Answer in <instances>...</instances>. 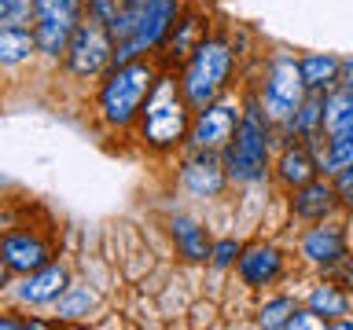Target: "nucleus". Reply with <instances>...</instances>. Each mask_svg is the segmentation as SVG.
<instances>
[{
    "instance_id": "obj_14",
    "label": "nucleus",
    "mask_w": 353,
    "mask_h": 330,
    "mask_svg": "<svg viewBox=\"0 0 353 330\" xmlns=\"http://www.w3.org/2000/svg\"><path fill=\"white\" fill-rule=\"evenodd\" d=\"M181 180L192 187L195 195H217L221 187H225V173H221V165L210 158V154H203V158H192L184 165V173H181Z\"/></svg>"
},
{
    "instance_id": "obj_30",
    "label": "nucleus",
    "mask_w": 353,
    "mask_h": 330,
    "mask_svg": "<svg viewBox=\"0 0 353 330\" xmlns=\"http://www.w3.org/2000/svg\"><path fill=\"white\" fill-rule=\"evenodd\" d=\"M192 37H195V19H188L184 22V30H181V37H176V48H188V44H192Z\"/></svg>"
},
{
    "instance_id": "obj_13",
    "label": "nucleus",
    "mask_w": 353,
    "mask_h": 330,
    "mask_svg": "<svg viewBox=\"0 0 353 330\" xmlns=\"http://www.w3.org/2000/svg\"><path fill=\"white\" fill-rule=\"evenodd\" d=\"M331 209H335V191H331L327 184L309 180L305 187H298V195H294V217H302V220H324Z\"/></svg>"
},
{
    "instance_id": "obj_25",
    "label": "nucleus",
    "mask_w": 353,
    "mask_h": 330,
    "mask_svg": "<svg viewBox=\"0 0 353 330\" xmlns=\"http://www.w3.org/2000/svg\"><path fill=\"white\" fill-rule=\"evenodd\" d=\"M294 312H298V308H294L291 297H276V301H269V305L261 308V319H258V323H261V327H287Z\"/></svg>"
},
{
    "instance_id": "obj_26",
    "label": "nucleus",
    "mask_w": 353,
    "mask_h": 330,
    "mask_svg": "<svg viewBox=\"0 0 353 330\" xmlns=\"http://www.w3.org/2000/svg\"><path fill=\"white\" fill-rule=\"evenodd\" d=\"M316 118H324V107H320V99H309L305 107H298V114H294L298 132H309V129L316 125Z\"/></svg>"
},
{
    "instance_id": "obj_7",
    "label": "nucleus",
    "mask_w": 353,
    "mask_h": 330,
    "mask_svg": "<svg viewBox=\"0 0 353 330\" xmlns=\"http://www.w3.org/2000/svg\"><path fill=\"white\" fill-rule=\"evenodd\" d=\"M173 19H176V0H143L140 15H137V30H132V37L125 44H118L114 59L129 63V59H137V55H143L148 48H154V44L165 37V30L173 26Z\"/></svg>"
},
{
    "instance_id": "obj_29",
    "label": "nucleus",
    "mask_w": 353,
    "mask_h": 330,
    "mask_svg": "<svg viewBox=\"0 0 353 330\" xmlns=\"http://www.w3.org/2000/svg\"><path fill=\"white\" fill-rule=\"evenodd\" d=\"M335 191L346 198V202L353 206V165H346V169H339V187Z\"/></svg>"
},
{
    "instance_id": "obj_31",
    "label": "nucleus",
    "mask_w": 353,
    "mask_h": 330,
    "mask_svg": "<svg viewBox=\"0 0 353 330\" xmlns=\"http://www.w3.org/2000/svg\"><path fill=\"white\" fill-rule=\"evenodd\" d=\"M4 279H8V261H4V253H0V286H4Z\"/></svg>"
},
{
    "instance_id": "obj_27",
    "label": "nucleus",
    "mask_w": 353,
    "mask_h": 330,
    "mask_svg": "<svg viewBox=\"0 0 353 330\" xmlns=\"http://www.w3.org/2000/svg\"><path fill=\"white\" fill-rule=\"evenodd\" d=\"M236 257H239V246H236L232 239L217 242V246L210 250V261H214V268H228V264H236Z\"/></svg>"
},
{
    "instance_id": "obj_17",
    "label": "nucleus",
    "mask_w": 353,
    "mask_h": 330,
    "mask_svg": "<svg viewBox=\"0 0 353 330\" xmlns=\"http://www.w3.org/2000/svg\"><path fill=\"white\" fill-rule=\"evenodd\" d=\"M37 48L30 30L22 26H0V63L4 66H19L30 59V52Z\"/></svg>"
},
{
    "instance_id": "obj_23",
    "label": "nucleus",
    "mask_w": 353,
    "mask_h": 330,
    "mask_svg": "<svg viewBox=\"0 0 353 330\" xmlns=\"http://www.w3.org/2000/svg\"><path fill=\"white\" fill-rule=\"evenodd\" d=\"M353 165V129L331 132V151H327V169H346Z\"/></svg>"
},
{
    "instance_id": "obj_3",
    "label": "nucleus",
    "mask_w": 353,
    "mask_h": 330,
    "mask_svg": "<svg viewBox=\"0 0 353 330\" xmlns=\"http://www.w3.org/2000/svg\"><path fill=\"white\" fill-rule=\"evenodd\" d=\"M81 0H33V41L44 55H59L70 48L77 30Z\"/></svg>"
},
{
    "instance_id": "obj_12",
    "label": "nucleus",
    "mask_w": 353,
    "mask_h": 330,
    "mask_svg": "<svg viewBox=\"0 0 353 330\" xmlns=\"http://www.w3.org/2000/svg\"><path fill=\"white\" fill-rule=\"evenodd\" d=\"M342 228L339 224H324V228H313L309 235L302 239V253L309 261H316V264H331V261H339L342 257Z\"/></svg>"
},
{
    "instance_id": "obj_22",
    "label": "nucleus",
    "mask_w": 353,
    "mask_h": 330,
    "mask_svg": "<svg viewBox=\"0 0 353 330\" xmlns=\"http://www.w3.org/2000/svg\"><path fill=\"white\" fill-rule=\"evenodd\" d=\"M324 125H327V132L353 129V92L335 96V99H331V103L324 107Z\"/></svg>"
},
{
    "instance_id": "obj_28",
    "label": "nucleus",
    "mask_w": 353,
    "mask_h": 330,
    "mask_svg": "<svg viewBox=\"0 0 353 330\" xmlns=\"http://www.w3.org/2000/svg\"><path fill=\"white\" fill-rule=\"evenodd\" d=\"M121 4H125V0H92V15H99L110 26V22L118 19V11H121Z\"/></svg>"
},
{
    "instance_id": "obj_8",
    "label": "nucleus",
    "mask_w": 353,
    "mask_h": 330,
    "mask_svg": "<svg viewBox=\"0 0 353 330\" xmlns=\"http://www.w3.org/2000/svg\"><path fill=\"white\" fill-rule=\"evenodd\" d=\"M302 70H298L294 59L287 55H276L269 63V81H265V107H269L272 118H294L298 107H302Z\"/></svg>"
},
{
    "instance_id": "obj_16",
    "label": "nucleus",
    "mask_w": 353,
    "mask_h": 330,
    "mask_svg": "<svg viewBox=\"0 0 353 330\" xmlns=\"http://www.w3.org/2000/svg\"><path fill=\"white\" fill-rule=\"evenodd\" d=\"M173 242H176V250H181V257L184 261H206L210 257V239H206V231L195 224V220H188V217H176L173 220Z\"/></svg>"
},
{
    "instance_id": "obj_20",
    "label": "nucleus",
    "mask_w": 353,
    "mask_h": 330,
    "mask_svg": "<svg viewBox=\"0 0 353 330\" xmlns=\"http://www.w3.org/2000/svg\"><path fill=\"white\" fill-rule=\"evenodd\" d=\"M92 305H96V294L88 286H66L59 294V319H81L92 312Z\"/></svg>"
},
{
    "instance_id": "obj_11",
    "label": "nucleus",
    "mask_w": 353,
    "mask_h": 330,
    "mask_svg": "<svg viewBox=\"0 0 353 330\" xmlns=\"http://www.w3.org/2000/svg\"><path fill=\"white\" fill-rule=\"evenodd\" d=\"M276 272H280V250H272V246H254L239 257V275L247 286L272 283Z\"/></svg>"
},
{
    "instance_id": "obj_15",
    "label": "nucleus",
    "mask_w": 353,
    "mask_h": 330,
    "mask_svg": "<svg viewBox=\"0 0 353 330\" xmlns=\"http://www.w3.org/2000/svg\"><path fill=\"white\" fill-rule=\"evenodd\" d=\"M66 290V268L63 264H44V268L33 275V279L22 286V301H52V297H59Z\"/></svg>"
},
{
    "instance_id": "obj_24",
    "label": "nucleus",
    "mask_w": 353,
    "mask_h": 330,
    "mask_svg": "<svg viewBox=\"0 0 353 330\" xmlns=\"http://www.w3.org/2000/svg\"><path fill=\"white\" fill-rule=\"evenodd\" d=\"M33 22V0H0V26H22Z\"/></svg>"
},
{
    "instance_id": "obj_18",
    "label": "nucleus",
    "mask_w": 353,
    "mask_h": 330,
    "mask_svg": "<svg viewBox=\"0 0 353 330\" xmlns=\"http://www.w3.org/2000/svg\"><path fill=\"white\" fill-rule=\"evenodd\" d=\"M280 176H283L291 187H305V184L316 176V165H313V158H309V151H305V147L287 151L283 158H280Z\"/></svg>"
},
{
    "instance_id": "obj_6",
    "label": "nucleus",
    "mask_w": 353,
    "mask_h": 330,
    "mask_svg": "<svg viewBox=\"0 0 353 330\" xmlns=\"http://www.w3.org/2000/svg\"><path fill=\"white\" fill-rule=\"evenodd\" d=\"M265 121H261V110H247L243 125L236 129V143L228 147V176L232 180H261L265 176Z\"/></svg>"
},
{
    "instance_id": "obj_19",
    "label": "nucleus",
    "mask_w": 353,
    "mask_h": 330,
    "mask_svg": "<svg viewBox=\"0 0 353 330\" xmlns=\"http://www.w3.org/2000/svg\"><path fill=\"white\" fill-rule=\"evenodd\" d=\"M298 70H302L305 88H324V85L335 81L339 59H335V55H305V59L298 63Z\"/></svg>"
},
{
    "instance_id": "obj_9",
    "label": "nucleus",
    "mask_w": 353,
    "mask_h": 330,
    "mask_svg": "<svg viewBox=\"0 0 353 330\" xmlns=\"http://www.w3.org/2000/svg\"><path fill=\"white\" fill-rule=\"evenodd\" d=\"M236 129H239V114H236V107H203L199 110V121H195V129H192V143L195 147H225V143L236 136Z\"/></svg>"
},
{
    "instance_id": "obj_4",
    "label": "nucleus",
    "mask_w": 353,
    "mask_h": 330,
    "mask_svg": "<svg viewBox=\"0 0 353 330\" xmlns=\"http://www.w3.org/2000/svg\"><path fill=\"white\" fill-rule=\"evenodd\" d=\"M110 26L99 15H88L85 22H77L70 48H66V63H70L74 77H96L114 55V44H110Z\"/></svg>"
},
{
    "instance_id": "obj_1",
    "label": "nucleus",
    "mask_w": 353,
    "mask_h": 330,
    "mask_svg": "<svg viewBox=\"0 0 353 330\" xmlns=\"http://www.w3.org/2000/svg\"><path fill=\"white\" fill-rule=\"evenodd\" d=\"M151 88H154V70L148 63H140V59L118 63V70L110 74V81L103 85V96H99L103 118L110 125H129L140 114V107L151 96Z\"/></svg>"
},
{
    "instance_id": "obj_2",
    "label": "nucleus",
    "mask_w": 353,
    "mask_h": 330,
    "mask_svg": "<svg viewBox=\"0 0 353 330\" xmlns=\"http://www.w3.org/2000/svg\"><path fill=\"white\" fill-rule=\"evenodd\" d=\"M228 66H232V52L225 48V44L221 41H203L192 52V63H188V70H184V81H181L184 99L203 110L210 99L221 92V85H225V77H228Z\"/></svg>"
},
{
    "instance_id": "obj_21",
    "label": "nucleus",
    "mask_w": 353,
    "mask_h": 330,
    "mask_svg": "<svg viewBox=\"0 0 353 330\" xmlns=\"http://www.w3.org/2000/svg\"><path fill=\"white\" fill-rule=\"evenodd\" d=\"M309 308H313V316H346L350 297L342 294L339 286H316V290L309 294Z\"/></svg>"
},
{
    "instance_id": "obj_5",
    "label": "nucleus",
    "mask_w": 353,
    "mask_h": 330,
    "mask_svg": "<svg viewBox=\"0 0 353 330\" xmlns=\"http://www.w3.org/2000/svg\"><path fill=\"white\" fill-rule=\"evenodd\" d=\"M188 129V114H184V103L176 96V85L173 81H154L151 96H148V114H143V136L159 147H170L184 136Z\"/></svg>"
},
{
    "instance_id": "obj_10",
    "label": "nucleus",
    "mask_w": 353,
    "mask_h": 330,
    "mask_svg": "<svg viewBox=\"0 0 353 330\" xmlns=\"http://www.w3.org/2000/svg\"><path fill=\"white\" fill-rule=\"evenodd\" d=\"M0 253H4L11 272H41L48 264V250L33 235H4L0 239Z\"/></svg>"
}]
</instances>
